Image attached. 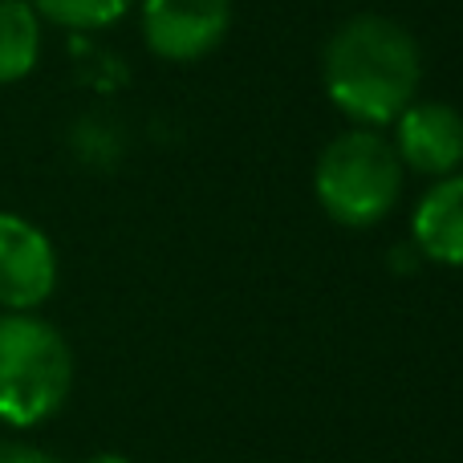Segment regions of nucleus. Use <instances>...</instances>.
<instances>
[{"label": "nucleus", "mask_w": 463, "mask_h": 463, "mask_svg": "<svg viewBox=\"0 0 463 463\" xmlns=\"http://www.w3.org/2000/svg\"><path fill=\"white\" fill-rule=\"evenodd\" d=\"M321 81L329 102L345 118L378 130L415 102L423 81V53L399 21L362 13L337 24L326 41Z\"/></svg>", "instance_id": "1"}, {"label": "nucleus", "mask_w": 463, "mask_h": 463, "mask_svg": "<svg viewBox=\"0 0 463 463\" xmlns=\"http://www.w3.org/2000/svg\"><path fill=\"white\" fill-rule=\"evenodd\" d=\"M415 244L427 260L463 269V175L439 179L431 192L419 200L415 216H411Z\"/></svg>", "instance_id": "7"}, {"label": "nucleus", "mask_w": 463, "mask_h": 463, "mask_svg": "<svg viewBox=\"0 0 463 463\" xmlns=\"http://www.w3.org/2000/svg\"><path fill=\"white\" fill-rule=\"evenodd\" d=\"M232 0H143V33L163 61H200L224 41Z\"/></svg>", "instance_id": "4"}, {"label": "nucleus", "mask_w": 463, "mask_h": 463, "mask_svg": "<svg viewBox=\"0 0 463 463\" xmlns=\"http://www.w3.org/2000/svg\"><path fill=\"white\" fill-rule=\"evenodd\" d=\"M394 151L419 175H456L463 167V114L448 102H411L394 118Z\"/></svg>", "instance_id": "6"}, {"label": "nucleus", "mask_w": 463, "mask_h": 463, "mask_svg": "<svg viewBox=\"0 0 463 463\" xmlns=\"http://www.w3.org/2000/svg\"><path fill=\"white\" fill-rule=\"evenodd\" d=\"M73 386V354L49 321L8 313L0 317V419L37 427L61 411Z\"/></svg>", "instance_id": "3"}, {"label": "nucleus", "mask_w": 463, "mask_h": 463, "mask_svg": "<svg viewBox=\"0 0 463 463\" xmlns=\"http://www.w3.org/2000/svg\"><path fill=\"white\" fill-rule=\"evenodd\" d=\"M86 463H130L127 456H114V451H102V456H90Z\"/></svg>", "instance_id": "11"}, {"label": "nucleus", "mask_w": 463, "mask_h": 463, "mask_svg": "<svg viewBox=\"0 0 463 463\" xmlns=\"http://www.w3.org/2000/svg\"><path fill=\"white\" fill-rule=\"evenodd\" d=\"M41 53V21L29 0H0V86L33 73Z\"/></svg>", "instance_id": "8"}, {"label": "nucleus", "mask_w": 463, "mask_h": 463, "mask_svg": "<svg viewBox=\"0 0 463 463\" xmlns=\"http://www.w3.org/2000/svg\"><path fill=\"white\" fill-rule=\"evenodd\" d=\"M130 5L135 0H33L41 16L65 24V29H106L118 16H127Z\"/></svg>", "instance_id": "9"}, {"label": "nucleus", "mask_w": 463, "mask_h": 463, "mask_svg": "<svg viewBox=\"0 0 463 463\" xmlns=\"http://www.w3.org/2000/svg\"><path fill=\"white\" fill-rule=\"evenodd\" d=\"M0 463H57V459L29 448V443H0Z\"/></svg>", "instance_id": "10"}, {"label": "nucleus", "mask_w": 463, "mask_h": 463, "mask_svg": "<svg viewBox=\"0 0 463 463\" xmlns=\"http://www.w3.org/2000/svg\"><path fill=\"white\" fill-rule=\"evenodd\" d=\"M313 192L337 228H374L391 216L402 195V159L378 130H345L321 151Z\"/></svg>", "instance_id": "2"}, {"label": "nucleus", "mask_w": 463, "mask_h": 463, "mask_svg": "<svg viewBox=\"0 0 463 463\" xmlns=\"http://www.w3.org/2000/svg\"><path fill=\"white\" fill-rule=\"evenodd\" d=\"M57 285V252L29 220L0 212V305L13 313L37 309Z\"/></svg>", "instance_id": "5"}]
</instances>
